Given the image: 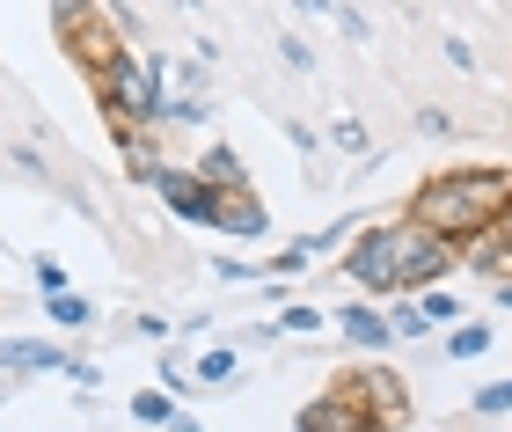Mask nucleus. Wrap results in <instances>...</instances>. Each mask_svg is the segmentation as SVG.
I'll return each mask as SVG.
<instances>
[{
    "instance_id": "nucleus-14",
    "label": "nucleus",
    "mask_w": 512,
    "mask_h": 432,
    "mask_svg": "<svg viewBox=\"0 0 512 432\" xmlns=\"http://www.w3.org/2000/svg\"><path fill=\"white\" fill-rule=\"evenodd\" d=\"M491 337H498L491 323H469V330H454V337H447V359H483V352H491Z\"/></svg>"
},
{
    "instance_id": "nucleus-4",
    "label": "nucleus",
    "mask_w": 512,
    "mask_h": 432,
    "mask_svg": "<svg viewBox=\"0 0 512 432\" xmlns=\"http://www.w3.org/2000/svg\"><path fill=\"white\" fill-rule=\"evenodd\" d=\"M344 271H352V286L388 293V271H395V227H359V235L344 242Z\"/></svg>"
},
{
    "instance_id": "nucleus-6",
    "label": "nucleus",
    "mask_w": 512,
    "mask_h": 432,
    "mask_svg": "<svg viewBox=\"0 0 512 432\" xmlns=\"http://www.w3.org/2000/svg\"><path fill=\"white\" fill-rule=\"evenodd\" d=\"M337 389L352 396L366 418H374V432H381V425H403V389H395L388 367H374V374H337Z\"/></svg>"
},
{
    "instance_id": "nucleus-3",
    "label": "nucleus",
    "mask_w": 512,
    "mask_h": 432,
    "mask_svg": "<svg viewBox=\"0 0 512 432\" xmlns=\"http://www.w3.org/2000/svg\"><path fill=\"white\" fill-rule=\"evenodd\" d=\"M103 110H110V118H118V125H154L161 118V110H169V96H161V59L154 66H139V59H118V66H110V74H103Z\"/></svg>"
},
{
    "instance_id": "nucleus-7",
    "label": "nucleus",
    "mask_w": 512,
    "mask_h": 432,
    "mask_svg": "<svg viewBox=\"0 0 512 432\" xmlns=\"http://www.w3.org/2000/svg\"><path fill=\"white\" fill-rule=\"evenodd\" d=\"M161 198H169V213L176 220H191V227H220V206H213V191L198 184V176H183V169H161Z\"/></svg>"
},
{
    "instance_id": "nucleus-11",
    "label": "nucleus",
    "mask_w": 512,
    "mask_h": 432,
    "mask_svg": "<svg viewBox=\"0 0 512 432\" xmlns=\"http://www.w3.org/2000/svg\"><path fill=\"white\" fill-rule=\"evenodd\" d=\"M198 184L213 191V198H220V191H249L242 154H235V147H205V154H198Z\"/></svg>"
},
{
    "instance_id": "nucleus-5",
    "label": "nucleus",
    "mask_w": 512,
    "mask_h": 432,
    "mask_svg": "<svg viewBox=\"0 0 512 432\" xmlns=\"http://www.w3.org/2000/svg\"><path fill=\"white\" fill-rule=\"evenodd\" d=\"M59 22L74 30V52L96 66V81L125 59V52H118V37H110V15H103V8H59Z\"/></svg>"
},
{
    "instance_id": "nucleus-19",
    "label": "nucleus",
    "mask_w": 512,
    "mask_h": 432,
    "mask_svg": "<svg viewBox=\"0 0 512 432\" xmlns=\"http://www.w3.org/2000/svg\"><path fill=\"white\" fill-rule=\"evenodd\" d=\"M227 374H235V352H227V345L198 352V381H227Z\"/></svg>"
},
{
    "instance_id": "nucleus-16",
    "label": "nucleus",
    "mask_w": 512,
    "mask_h": 432,
    "mask_svg": "<svg viewBox=\"0 0 512 432\" xmlns=\"http://www.w3.org/2000/svg\"><path fill=\"white\" fill-rule=\"evenodd\" d=\"M132 418H139V425H169V418H176V396H169V389H147V396L132 403Z\"/></svg>"
},
{
    "instance_id": "nucleus-8",
    "label": "nucleus",
    "mask_w": 512,
    "mask_h": 432,
    "mask_svg": "<svg viewBox=\"0 0 512 432\" xmlns=\"http://www.w3.org/2000/svg\"><path fill=\"white\" fill-rule=\"evenodd\" d=\"M300 432H374V418H366L344 389H330V396H315L308 411H300Z\"/></svg>"
},
{
    "instance_id": "nucleus-24",
    "label": "nucleus",
    "mask_w": 512,
    "mask_h": 432,
    "mask_svg": "<svg viewBox=\"0 0 512 432\" xmlns=\"http://www.w3.org/2000/svg\"><path fill=\"white\" fill-rule=\"evenodd\" d=\"M213 271H220V279H227V286H242V279H256V264H235V257H220Z\"/></svg>"
},
{
    "instance_id": "nucleus-13",
    "label": "nucleus",
    "mask_w": 512,
    "mask_h": 432,
    "mask_svg": "<svg viewBox=\"0 0 512 432\" xmlns=\"http://www.w3.org/2000/svg\"><path fill=\"white\" fill-rule=\"evenodd\" d=\"M52 323H59V330H88V323H96V301H88V293H59V301H52Z\"/></svg>"
},
{
    "instance_id": "nucleus-10",
    "label": "nucleus",
    "mask_w": 512,
    "mask_h": 432,
    "mask_svg": "<svg viewBox=\"0 0 512 432\" xmlns=\"http://www.w3.org/2000/svg\"><path fill=\"white\" fill-rule=\"evenodd\" d=\"M66 374L59 345H44V337H0V374Z\"/></svg>"
},
{
    "instance_id": "nucleus-20",
    "label": "nucleus",
    "mask_w": 512,
    "mask_h": 432,
    "mask_svg": "<svg viewBox=\"0 0 512 432\" xmlns=\"http://www.w3.org/2000/svg\"><path fill=\"white\" fill-rule=\"evenodd\" d=\"M30 271H37V286L52 293V301L66 293V264H59V257H30Z\"/></svg>"
},
{
    "instance_id": "nucleus-12",
    "label": "nucleus",
    "mask_w": 512,
    "mask_h": 432,
    "mask_svg": "<svg viewBox=\"0 0 512 432\" xmlns=\"http://www.w3.org/2000/svg\"><path fill=\"white\" fill-rule=\"evenodd\" d=\"M213 206H220L227 235H264V227H271V213H264V198H256V191H220Z\"/></svg>"
},
{
    "instance_id": "nucleus-2",
    "label": "nucleus",
    "mask_w": 512,
    "mask_h": 432,
    "mask_svg": "<svg viewBox=\"0 0 512 432\" xmlns=\"http://www.w3.org/2000/svg\"><path fill=\"white\" fill-rule=\"evenodd\" d=\"M447 271H454V242H439V235H425V227L395 220V271H388V293H432Z\"/></svg>"
},
{
    "instance_id": "nucleus-22",
    "label": "nucleus",
    "mask_w": 512,
    "mask_h": 432,
    "mask_svg": "<svg viewBox=\"0 0 512 432\" xmlns=\"http://www.w3.org/2000/svg\"><path fill=\"white\" fill-rule=\"evenodd\" d=\"M476 411H483V418H498V411H512V381H491V389L476 396Z\"/></svg>"
},
{
    "instance_id": "nucleus-18",
    "label": "nucleus",
    "mask_w": 512,
    "mask_h": 432,
    "mask_svg": "<svg viewBox=\"0 0 512 432\" xmlns=\"http://www.w3.org/2000/svg\"><path fill=\"white\" fill-rule=\"evenodd\" d=\"M308 264H315V249H308V242H286V249L271 257V279H293V271H308Z\"/></svg>"
},
{
    "instance_id": "nucleus-23",
    "label": "nucleus",
    "mask_w": 512,
    "mask_h": 432,
    "mask_svg": "<svg viewBox=\"0 0 512 432\" xmlns=\"http://www.w3.org/2000/svg\"><path fill=\"white\" fill-rule=\"evenodd\" d=\"M337 147H344V154H366V125L344 118V125H337Z\"/></svg>"
},
{
    "instance_id": "nucleus-17",
    "label": "nucleus",
    "mask_w": 512,
    "mask_h": 432,
    "mask_svg": "<svg viewBox=\"0 0 512 432\" xmlns=\"http://www.w3.org/2000/svg\"><path fill=\"white\" fill-rule=\"evenodd\" d=\"M388 330L395 337H432V323H425V308H417V301H395L388 308Z\"/></svg>"
},
{
    "instance_id": "nucleus-21",
    "label": "nucleus",
    "mask_w": 512,
    "mask_h": 432,
    "mask_svg": "<svg viewBox=\"0 0 512 432\" xmlns=\"http://www.w3.org/2000/svg\"><path fill=\"white\" fill-rule=\"evenodd\" d=\"M417 308H425V323H454V315H461L447 286H432V293H425V301H417Z\"/></svg>"
},
{
    "instance_id": "nucleus-1",
    "label": "nucleus",
    "mask_w": 512,
    "mask_h": 432,
    "mask_svg": "<svg viewBox=\"0 0 512 432\" xmlns=\"http://www.w3.org/2000/svg\"><path fill=\"white\" fill-rule=\"evenodd\" d=\"M505 206H512V176H498V169H439L432 184L417 191L410 227H425L439 242H476V235L498 227Z\"/></svg>"
},
{
    "instance_id": "nucleus-15",
    "label": "nucleus",
    "mask_w": 512,
    "mask_h": 432,
    "mask_svg": "<svg viewBox=\"0 0 512 432\" xmlns=\"http://www.w3.org/2000/svg\"><path fill=\"white\" fill-rule=\"evenodd\" d=\"M322 323H330V315H322L315 301H300V308H286V315H278V330H286V337H315Z\"/></svg>"
},
{
    "instance_id": "nucleus-25",
    "label": "nucleus",
    "mask_w": 512,
    "mask_h": 432,
    "mask_svg": "<svg viewBox=\"0 0 512 432\" xmlns=\"http://www.w3.org/2000/svg\"><path fill=\"white\" fill-rule=\"evenodd\" d=\"M491 242H498V249H505V257H512V206L498 213V227H491Z\"/></svg>"
},
{
    "instance_id": "nucleus-9",
    "label": "nucleus",
    "mask_w": 512,
    "mask_h": 432,
    "mask_svg": "<svg viewBox=\"0 0 512 432\" xmlns=\"http://www.w3.org/2000/svg\"><path fill=\"white\" fill-rule=\"evenodd\" d=\"M337 330H344V345H359V352H388V345H395L388 308H374V301H352V308L337 315Z\"/></svg>"
}]
</instances>
